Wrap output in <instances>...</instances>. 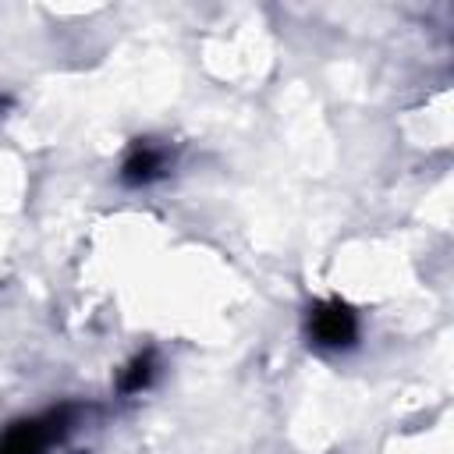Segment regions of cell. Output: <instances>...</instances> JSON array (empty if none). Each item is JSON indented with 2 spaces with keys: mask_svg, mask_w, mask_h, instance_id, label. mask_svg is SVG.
Here are the masks:
<instances>
[{
  "mask_svg": "<svg viewBox=\"0 0 454 454\" xmlns=\"http://www.w3.org/2000/svg\"><path fill=\"white\" fill-rule=\"evenodd\" d=\"M71 426H74L71 404H60L35 419H21L0 433V454H46L53 443H60L71 433Z\"/></svg>",
  "mask_w": 454,
  "mask_h": 454,
  "instance_id": "6da1fadb",
  "label": "cell"
},
{
  "mask_svg": "<svg viewBox=\"0 0 454 454\" xmlns=\"http://www.w3.org/2000/svg\"><path fill=\"white\" fill-rule=\"evenodd\" d=\"M309 337L319 344V348H351L355 337H358V316L348 301L340 298H326V301H316L309 309Z\"/></svg>",
  "mask_w": 454,
  "mask_h": 454,
  "instance_id": "7a4b0ae2",
  "label": "cell"
},
{
  "mask_svg": "<svg viewBox=\"0 0 454 454\" xmlns=\"http://www.w3.org/2000/svg\"><path fill=\"white\" fill-rule=\"evenodd\" d=\"M167 167H170V149L153 138H138L121 163V181L131 188H142V184L160 181L167 174Z\"/></svg>",
  "mask_w": 454,
  "mask_h": 454,
  "instance_id": "3957f363",
  "label": "cell"
},
{
  "mask_svg": "<svg viewBox=\"0 0 454 454\" xmlns=\"http://www.w3.org/2000/svg\"><path fill=\"white\" fill-rule=\"evenodd\" d=\"M153 376H156V355H153V351H142V355H135V358L121 369L117 390H121V394H138V390H145V387L153 383Z\"/></svg>",
  "mask_w": 454,
  "mask_h": 454,
  "instance_id": "277c9868",
  "label": "cell"
}]
</instances>
